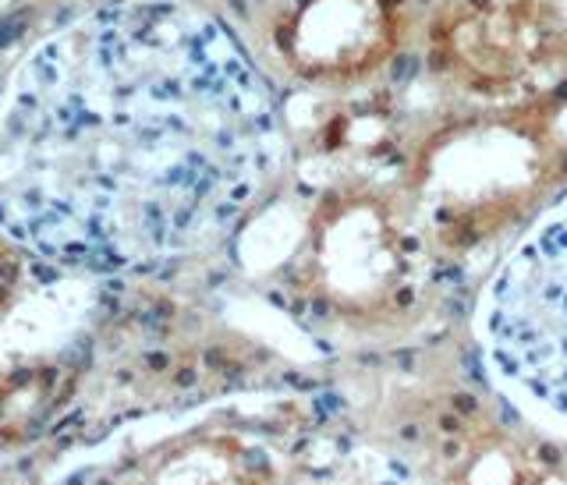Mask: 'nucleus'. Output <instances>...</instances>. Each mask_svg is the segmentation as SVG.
<instances>
[{
  "mask_svg": "<svg viewBox=\"0 0 567 485\" xmlns=\"http://www.w3.org/2000/svg\"><path fill=\"white\" fill-rule=\"evenodd\" d=\"M472 333L486 386L567 440V195L496 266Z\"/></svg>",
  "mask_w": 567,
  "mask_h": 485,
  "instance_id": "nucleus-1",
  "label": "nucleus"
},
{
  "mask_svg": "<svg viewBox=\"0 0 567 485\" xmlns=\"http://www.w3.org/2000/svg\"><path fill=\"white\" fill-rule=\"evenodd\" d=\"M415 485H567V440L522 419L486 386L454 390L408 429Z\"/></svg>",
  "mask_w": 567,
  "mask_h": 485,
  "instance_id": "nucleus-2",
  "label": "nucleus"
},
{
  "mask_svg": "<svg viewBox=\"0 0 567 485\" xmlns=\"http://www.w3.org/2000/svg\"><path fill=\"white\" fill-rule=\"evenodd\" d=\"M316 464V429L298 407L266 419L195 425L132 457L111 485H301Z\"/></svg>",
  "mask_w": 567,
  "mask_h": 485,
  "instance_id": "nucleus-3",
  "label": "nucleus"
},
{
  "mask_svg": "<svg viewBox=\"0 0 567 485\" xmlns=\"http://www.w3.org/2000/svg\"><path fill=\"white\" fill-rule=\"evenodd\" d=\"M71 375L58 365H32L11 372L0 383V446L32 436L64 404Z\"/></svg>",
  "mask_w": 567,
  "mask_h": 485,
  "instance_id": "nucleus-4",
  "label": "nucleus"
},
{
  "mask_svg": "<svg viewBox=\"0 0 567 485\" xmlns=\"http://www.w3.org/2000/svg\"><path fill=\"white\" fill-rule=\"evenodd\" d=\"M18 280H22V259L8 241H0V312L14 301Z\"/></svg>",
  "mask_w": 567,
  "mask_h": 485,
  "instance_id": "nucleus-5",
  "label": "nucleus"
}]
</instances>
